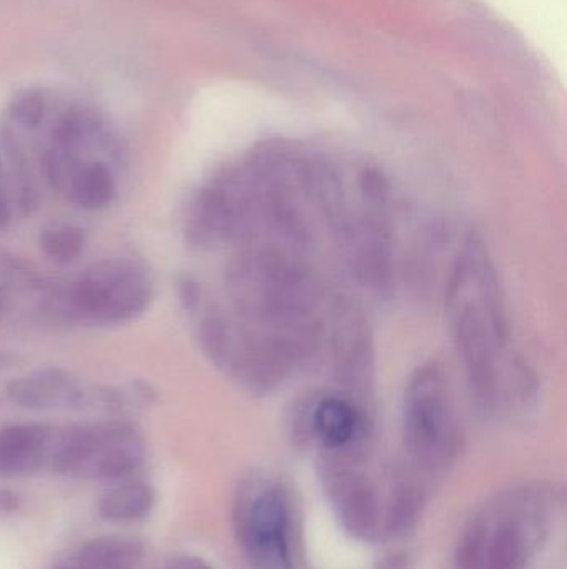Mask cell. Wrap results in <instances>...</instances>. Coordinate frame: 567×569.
I'll list each match as a JSON object with an SVG mask.
<instances>
[{
    "label": "cell",
    "mask_w": 567,
    "mask_h": 569,
    "mask_svg": "<svg viewBox=\"0 0 567 569\" xmlns=\"http://www.w3.org/2000/svg\"><path fill=\"white\" fill-rule=\"evenodd\" d=\"M155 401V388L142 380L125 385H107V387H97L87 391V405L103 408L117 415H123L140 407H149Z\"/></svg>",
    "instance_id": "obj_16"
},
{
    "label": "cell",
    "mask_w": 567,
    "mask_h": 569,
    "mask_svg": "<svg viewBox=\"0 0 567 569\" xmlns=\"http://www.w3.org/2000/svg\"><path fill=\"white\" fill-rule=\"evenodd\" d=\"M85 162L83 153L67 147L49 143L45 152L42 153L40 166H42L43 179L47 186L57 193H69L70 186L75 179L82 163Z\"/></svg>",
    "instance_id": "obj_18"
},
{
    "label": "cell",
    "mask_w": 567,
    "mask_h": 569,
    "mask_svg": "<svg viewBox=\"0 0 567 569\" xmlns=\"http://www.w3.org/2000/svg\"><path fill=\"white\" fill-rule=\"evenodd\" d=\"M87 388L62 367H43L13 378L3 387L7 401L27 411L80 410L87 407Z\"/></svg>",
    "instance_id": "obj_7"
},
{
    "label": "cell",
    "mask_w": 567,
    "mask_h": 569,
    "mask_svg": "<svg viewBox=\"0 0 567 569\" xmlns=\"http://www.w3.org/2000/svg\"><path fill=\"white\" fill-rule=\"evenodd\" d=\"M145 463L142 435L129 421L99 423V441L83 477L117 485L133 480Z\"/></svg>",
    "instance_id": "obj_8"
},
{
    "label": "cell",
    "mask_w": 567,
    "mask_h": 569,
    "mask_svg": "<svg viewBox=\"0 0 567 569\" xmlns=\"http://www.w3.org/2000/svg\"><path fill=\"white\" fill-rule=\"evenodd\" d=\"M163 569H213L203 558L195 555H175L166 561Z\"/></svg>",
    "instance_id": "obj_21"
},
{
    "label": "cell",
    "mask_w": 567,
    "mask_h": 569,
    "mask_svg": "<svg viewBox=\"0 0 567 569\" xmlns=\"http://www.w3.org/2000/svg\"><path fill=\"white\" fill-rule=\"evenodd\" d=\"M117 193L119 186L112 167L105 160H85L67 196L79 209L97 212L112 206Z\"/></svg>",
    "instance_id": "obj_13"
},
{
    "label": "cell",
    "mask_w": 567,
    "mask_h": 569,
    "mask_svg": "<svg viewBox=\"0 0 567 569\" xmlns=\"http://www.w3.org/2000/svg\"><path fill=\"white\" fill-rule=\"evenodd\" d=\"M155 507V490L143 481L129 480L112 485L99 501V513L112 523L145 520Z\"/></svg>",
    "instance_id": "obj_14"
},
{
    "label": "cell",
    "mask_w": 567,
    "mask_h": 569,
    "mask_svg": "<svg viewBox=\"0 0 567 569\" xmlns=\"http://www.w3.org/2000/svg\"><path fill=\"white\" fill-rule=\"evenodd\" d=\"M85 230L73 223H50L40 232L39 247L43 256L59 266H70L87 249Z\"/></svg>",
    "instance_id": "obj_17"
},
{
    "label": "cell",
    "mask_w": 567,
    "mask_h": 569,
    "mask_svg": "<svg viewBox=\"0 0 567 569\" xmlns=\"http://www.w3.org/2000/svg\"><path fill=\"white\" fill-rule=\"evenodd\" d=\"M558 493L526 485L498 495L459 535L456 569H528L558 518Z\"/></svg>",
    "instance_id": "obj_2"
},
{
    "label": "cell",
    "mask_w": 567,
    "mask_h": 569,
    "mask_svg": "<svg viewBox=\"0 0 567 569\" xmlns=\"http://www.w3.org/2000/svg\"><path fill=\"white\" fill-rule=\"evenodd\" d=\"M13 360H16V357H13L12 353H9V351L0 350V370H3V368H9L10 365L13 363Z\"/></svg>",
    "instance_id": "obj_24"
},
{
    "label": "cell",
    "mask_w": 567,
    "mask_h": 569,
    "mask_svg": "<svg viewBox=\"0 0 567 569\" xmlns=\"http://www.w3.org/2000/svg\"><path fill=\"white\" fill-rule=\"evenodd\" d=\"M235 533L252 569H296L292 508L279 481L252 477L236 493Z\"/></svg>",
    "instance_id": "obj_5"
},
{
    "label": "cell",
    "mask_w": 567,
    "mask_h": 569,
    "mask_svg": "<svg viewBox=\"0 0 567 569\" xmlns=\"http://www.w3.org/2000/svg\"><path fill=\"white\" fill-rule=\"evenodd\" d=\"M2 149L7 159V176H9L10 200L12 206L17 207L22 216H32L39 207V190H37L36 180L30 172L29 162L22 147L13 139L12 132H6L2 136Z\"/></svg>",
    "instance_id": "obj_15"
},
{
    "label": "cell",
    "mask_w": 567,
    "mask_h": 569,
    "mask_svg": "<svg viewBox=\"0 0 567 569\" xmlns=\"http://www.w3.org/2000/svg\"><path fill=\"white\" fill-rule=\"evenodd\" d=\"M13 206L10 200L9 190L6 186H0V232L6 230L12 222Z\"/></svg>",
    "instance_id": "obj_22"
},
{
    "label": "cell",
    "mask_w": 567,
    "mask_h": 569,
    "mask_svg": "<svg viewBox=\"0 0 567 569\" xmlns=\"http://www.w3.org/2000/svg\"><path fill=\"white\" fill-rule=\"evenodd\" d=\"M402 471L428 483L462 451L463 435L448 378L436 365L418 368L403 398Z\"/></svg>",
    "instance_id": "obj_3"
},
{
    "label": "cell",
    "mask_w": 567,
    "mask_h": 569,
    "mask_svg": "<svg viewBox=\"0 0 567 569\" xmlns=\"http://www.w3.org/2000/svg\"><path fill=\"white\" fill-rule=\"evenodd\" d=\"M19 505V497L13 491L0 490V513H12Z\"/></svg>",
    "instance_id": "obj_23"
},
{
    "label": "cell",
    "mask_w": 567,
    "mask_h": 569,
    "mask_svg": "<svg viewBox=\"0 0 567 569\" xmlns=\"http://www.w3.org/2000/svg\"><path fill=\"white\" fill-rule=\"evenodd\" d=\"M145 557V543L133 535H103L83 543L72 561L80 569H136Z\"/></svg>",
    "instance_id": "obj_11"
},
{
    "label": "cell",
    "mask_w": 567,
    "mask_h": 569,
    "mask_svg": "<svg viewBox=\"0 0 567 569\" xmlns=\"http://www.w3.org/2000/svg\"><path fill=\"white\" fill-rule=\"evenodd\" d=\"M52 569H80L73 563L72 558H67V560L59 561Z\"/></svg>",
    "instance_id": "obj_25"
},
{
    "label": "cell",
    "mask_w": 567,
    "mask_h": 569,
    "mask_svg": "<svg viewBox=\"0 0 567 569\" xmlns=\"http://www.w3.org/2000/svg\"><path fill=\"white\" fill-rule=\"evenodd\" d=\"M426 503V485L399 471L383 517V535L405 537L418 525Z\"/></svg>",
    "instance_id": "obj_12"
},
{
    "label": "cell",
    "mask_w": 567,
    "mask_h": 569,
    "mask_svg": "<svg viewBox=\"0 0 567 569\" xmlns=\"http://www.w3.org/2000/svg\"><path fill=\"white\" fill-rule=\"evenodd\" d=\"M53 430L42 423L0 428V477H26L49 463Z\"/></svg>",
    "instance_id": "obj_10"
},
{
    "label": "cell",
    "mask_w": 567,
    "mask_h": 569,
    "mask_svg": "<svg viewBox=\"0 0 567 569\" xmlns=\"http://www.w3.org/2000/svg\"><path fill=\"white\" fill-rule=\"evenodd\" d=\"M308 431L322 445L323 453L363 451L368 440V421L346 398H322L308 415Z\"/></svg>",
    "instance_id": "obj_9"
},
{
    "label": "cell",
    "mask_w": 567,
    "mask_h": 569,
    "mask_svg": "<svg viewBox=\"0 0 567 569\" xmlns=\"http://www.w3.org/2000/svg\"><path fill=\"white\" fill-rule=\"evenodd\" d=\"M3 173H6V169H3L2 160H0V186H6V179H3Z\"/></svg>",
    "instance_id": "obj_26"
},
{
    "label": "cell",
    "mask_w": 567,
    "mask_h": 569,
    "mask_svg": "<svg viewBox=\"0 0 567 569\" xmlns=\"http://www.w3.org/2000/svg\"><path fill=\"white\" fill-rule=\"evenodd\" d=\"M362 453L323 455L322 480L333 511L346 533L363 543L383 537L385 508L378 488L360 467Z\"/></svg>",
    "instance_id": "obj_6"
},
{
    "label": "cell",
    "mask_w": 567,
    "mask_h": 569,
    "mask_svg": "<svg viewBox=\"0 0 567 569\" xmlns=\"http://www.w3.org/2000/svg\"><path fill=\"white\" fill-rule=\"evenodd\" d=\"M176 297L180 307L186 313L195 315L203 301V288L199 280L192 276H182L176 280Z\"/></svg>",
    "instance_id": "obj_20"
},
{
    "label": "cell",
    "mask_w": 567,
    "mask_h": 569,
    "mask_svg": "<svg viewBox=\"0 0 567 569\" xmlns=\"http://www.w3.org/2000/svg\"><path fill=\"white\" fill-rule=\"evenodd\" d=\"M446 310L476 405L485 413L525 405L533 377L513 351L498 273L478 237L466 240L453 267Z\"/></svg>",
    "instance_id": "obj_1"
},
{
    "label": "cell",
    "mask_w": 567,
    "mask_h": 569,
    "mask_svg": "<svg viewBox=\"0 0 567 569\" xmlns=\"http://www.w3.org/2000/svg\"><path fill=\"white\" fill-rule=\"evenodd\" d=\"M155 293V276L142 260L102 259L60 284L57 317L97 327L130 323L152 307Z\"/></svg>",
    "instance_id": "obj_4"
},
{
    "label": "cell",
    "mask_w": 567,
    "mask_h": 569,
    "mask_svg": "<svg viewBox=\"0 0 567 569\" xmlns=\"http://www.w3.org/2000/svg\"><path fill=\"white\" fill-rule=\"evenodd\" d=\"M50 109V93L40 87L22 90L10 100L7 117L16 127L23 130H37L45 122Z\"/></svg>",
    "instance_id": "obj_19"
}]
</instances>
